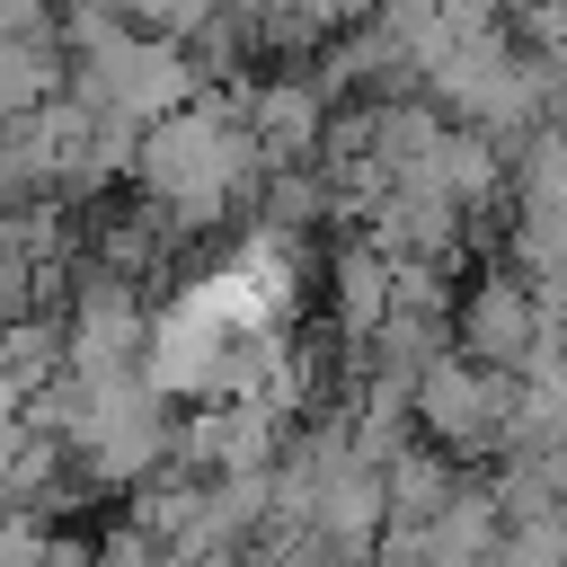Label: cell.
<instances>
[{
  "label": "cell",
  "mask_w": 567,
  "mask_h": 567,
  "mask_svg": "<svg viewBox=\"0 0 567 567\" xmlns=\"http://www.w3.org/2000/svg\"><path fill=\"white\" fill-rule=\"evenodd\" d=\"M275 310H284V275H275V257H239V266H221L213 284H195V292L168 310V328H159V372L186 381V390H221V381H239L248 354L266 346Z\"/></svg>",
  "instance_id": "1"
}]
</instances>
